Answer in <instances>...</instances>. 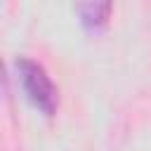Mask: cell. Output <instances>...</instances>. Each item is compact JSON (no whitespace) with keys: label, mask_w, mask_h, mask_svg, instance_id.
Returning a JSON list of instances; mask_svg holds the SVG:
<instances>
[{"label":"cell","mask_w":151,"mask_h":151,"mask_svg":"<svg viewBox=\"0 0 151 151\" xmlns=\"http://www.w3.org/2000/svg\"><path fill=\"white\" fill-rule=\"evenodd\" d=\"M17 76H19V83L28 97V101L45 116H52L57 111V104H59V94H57V87L52 83V78L47 76V71L28 59V57H19L17 59Z\"/></svg>","instance_id":"cell-1"},{"label":"cell","mask_w":151,"mask_h":151,"mask_svg":"<svg viewBox=\"0 0 151 151\" xmlns=\"http://www.w3.org/2000/svg\"><path fill=\"white\" fill-rule=\"evenodd\" d=\"M113 0H76L78 19L87 31H101L109 24Z\"/></svg>","instance_id":"cell-2"}]
</instances>
